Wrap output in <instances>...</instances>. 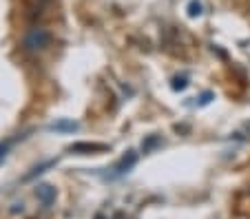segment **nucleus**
<instances>
[{
    "label": "nucleus",
    "instance_id": "nucleus-1",
    "mask_svg": "<svg viewBox=\"0 0 250 219\" xmlns=\"http://www.w3.org/2000/svg\"><path fill=\"white\" fill-rule=\"evenodd\" d=\"M49 44H51V34L47 29H31L24 36V49H29V51H42Z\"/></svg>",
    "mask_w": 250,
    "mask_h": 219
},
{
    "label": "nucleus",
    "instance_id": "nucleus-2",
    "mask_svg": "<svg viewBox=\"0 0 250 219\" xmlns=\"http://www.w3.org/2000/svg\"><path fill=\"white\" fill-rule=\"evenodd\" d=\"M36 197H38L44 206H51L53 199H56V188H53V186H49V184H42V186H38V188H36Z\"/></svg>",
    "mask_w": 250,
    "mask_h": 219
},
{
    "label": "nucleus",
    "instance_id": "nucleus-3",
    "mask_svg": "<svg viewBox=\"0 0 250 219\" xmlns=\"http://www.w3.org/2000/svg\"><path fill=\"white\" fill-rule=\"evenodd\" d=\"M106 144H73L71 146V151H76V153H80V151H106Z\"/></svg>",
    "mask_w": 250,
    "mask_h": 219
},
{
    "label": "nucleus",
    "instance_id": "nucleus-4",
    "mask_svg": "<svg viewBox=\"0 0 250 219\" xmlns=\"http://www.w3.org/2000/svg\"><path fill=\"white\" fill-rule=\"evenodd\" d=\"M135 159H137V155H135V153H128V158H122V162H120L118 166H115V171H118V173L128 171V168H131L133 164H135Z\"/></svg>",
    "mask_w": 250,
    "mask_h": 219
},
{
    "label": "nucleus",
    "instance_id": "nucleus-5",
    "mask_svg": "<svg viewBox=\"0 0 250 219\" xmlns=\"http://www.w3.org/2000/svg\"><path fill=\"white\" fill-rule=\"evenodd\" d=\"M204 11H202V2H197V0H193L188 5V16L190 18H197V16H202Z\"/></svg>",
    "mask_w": 250,
    "mask_h": 219
},
{
    "label": "nucleus",
    "instance_id": "nucleus-6",
    "mask_svg": "<svg viewBox=\"0 0 250 219\" xmlns=\"http://www.w3.org/2000/svg\"><path fill=\"white\" fill-rule=\"evenodd\" d=\"M51 129H58V131H76L78 124H73V122H60V124H53Z\"/></svg>",
    "mask_w": 250,
    "mask_h": 219
},
{
    "label": "nucleus",
    "instance_id": "nucleus-7",
    "mask_svg": "<svg viewBox=\"0 0 250 219\" xmlns=\"http://www.w3.org/2000/svg\"><path fill=\"white\" fill-rule=\"evenodd\" d=\"M186 84H188L186 78H175L173 80V89H186Z\"/></svg>",
    "mask_w": 250,
    "mask_h": 219
},
{
    "label": "nucleus",
    "instance_id": "nucleus-8",
    "mask_svg": "<svg viewBox=\"0 0 250 219\" xmlns=\"http://www.w3.org/2000/svg\"><path fill=\"white\" fill-rule=\"evenodd\" d=\"M36 5H38V9H42V7H47V5H51L53 0H33Z\"/></svg>",
    "mask_w": 250,
    "mask_h": 219
},
{
    "label": "nucleus",
    "instance_id": "nucleus-9",
    "mask_svg": "<svg viewBox=\"0 0 250 219\" xmlns=\"http://www.w3.org/2000/svg\"><path fill=\"white\" fill-rule=\"evenodd\" d=\"M7 148H9V146H7V144H0V158H5V153H7Z\"/></svg>",
    "mask_w": 250,
    "mask_h": 219
}]
</instances>
